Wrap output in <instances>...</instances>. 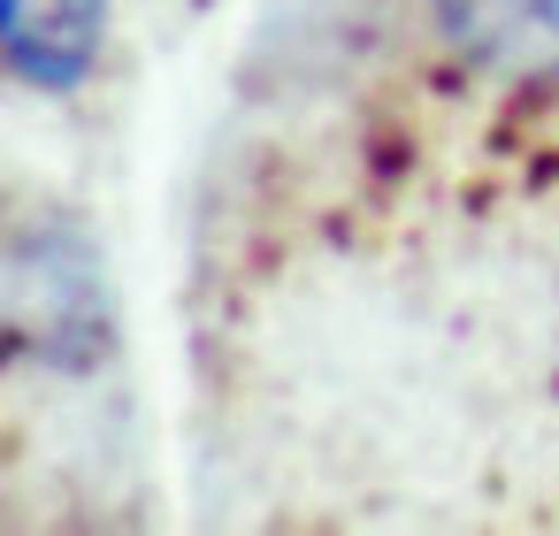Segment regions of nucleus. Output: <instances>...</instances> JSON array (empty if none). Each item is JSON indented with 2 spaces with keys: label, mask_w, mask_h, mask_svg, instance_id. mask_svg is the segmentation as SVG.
Instances as JSON below:
<instances>
[{
  "label": "nucleus",
  "mask_w": 559,
  "mask_h": 536,
  "mask_svg": "<svg viewBox=\"0 0 559 536\" xmlns=\"http://www.w3.org/2000/svg\"><path fill=\"white\" fill-rule=\"evenodd\" d=\"M437 24L490 78H559V0H437Z\"/></svg>",
  "instance_id": "1"
},
{
  "label": "nucleus",
  "mask_w": 559,
  "mask_h": 536,
  "mask_svg": "<svg viewBox=\"0 0 559 536\" xmlns=\"http://www.w3.org/2000/svg\"><path fill=\"white\" fill-rule=\"evenodd\" d=\"M108 0H0V55L32 85H78L100 55Z\"/></svg>",
  "instance_id": "2"
}]
</instances>
